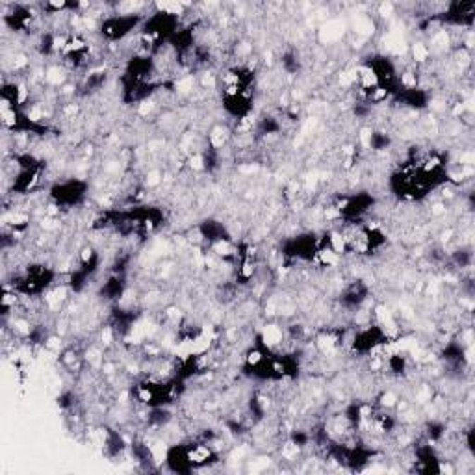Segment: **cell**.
<instances>
[{
	"instance_id": "6da1fadb",
	"label": "cell",
	"mask_w": 475,
	"mask_h": 475,
	"mask_svg": "<svg viewBox=\"0 0 475 475\" xmlns=\"http://www.w3.org/2000/svg\"><path fill=\"white\" fill-rule=\"evenodd\" d=\"M49 196L52 203L64 208V210H69V208H75L76 205H80L82 200L88 196V184L80 179H67V181L56 182L52 188L49 190Z\"/></svg>"
},
{
	"instance_id": "3957f363",
	"label": "cell",
	"mask_w": 475,
	"mask_h": 475,
	"mask_svg": "<svg viewBox=\"0 0 475 475\" xmlns=\"http://www.w3.org/2000/svg\"><path fill=\"white\" fill-rule=\"evenodd\" d=\"M410 58L414 61L416 66H423L427 61L431 60V50L429 45L426 43H421V41H416L410 45Z\"/></svg>"
},
{
	"instance_id": "7a4b0ae2",
	"label": "cell",
	"mask_w": 475,
	"mask_h": 475,
	"mask_svg": "<svg viewBox=\"0 0 475 475\" xmlns=\"http://www.w3.org/2000/svg\"><path fill=\"white\" fill-rule=\"evenodd\" d=\"M232 138H234V131L229 125L215 123V125L210 126L208 134H206V149L221 152V150H225L230 145Z\"/></svg>"
}]
</instances>
